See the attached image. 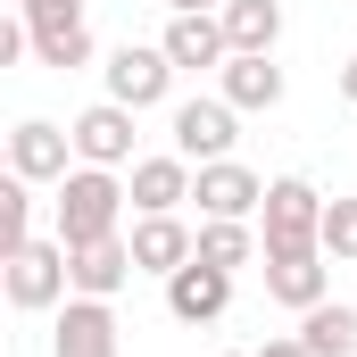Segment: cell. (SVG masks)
Masks as SVG:
<instances>
[{
    "label": "cell",
    "mask_w": 357,
    "mask_h": 357,
    "mask_svg": "<svg viewBox=\"0 0 357 357\" xmlns=\"http://www.w3.org/2000/svg\"><path fill=\"white\" fill-rule=\"evenodd\" d=\"M50 191H59L50 216H59V241H67V250H84V241H116V233H125L133 191L116 183V167H75V175L50 183Z\"/></svg>",
    "instance_id": "6da1fadb"
},
{
    "label": "cell",
    "mask_w": 357,
    "mask_h": 357,
    "mask_svg": "<svg viewBox=\"0 0 357 357\" xmlns=\"http://www.w3.org/2000/svg\"><path fill=\"white\" fill-rule=\"evenodd\" d=\"M258 241L266 250H324V191L307 175H274L258 208Z\"/></svg>",
    "instance_id": "7a4b0ae2"
},
{
    "label": "cell",
    "mask_w": 357,
    "mask_h": 357,
    "mask_svg": "<svg viewBox=\"0 0 357 357\" xmlns=\"http://www.w3.org/2000/svg\"><path fill=\"white\" fill-rule=\"evenodd\" d=\"M241 125V108L225 100V91H208V100H175V116H167V142H175L191 167H216V158H233V133Z\"/></svg>",
    "instance_id": "3957f363"
},
{
    "label": "cell",
    "mask_w": 357,
    "mask_h": 357,
    "mask_svg": "<svg viewBox=\"0 0 357 357\" xmlns=\"http://www.w3.org/2000/svg\"><path fill=\"white\" fill-rule=\"evenodd\" d=\"M67 299H75L67 241H25V250H8V307L42 316V307H67Z\"/></svg>",
    "instance_id": "277c9868"
},
{
    "label": "cell",
    "mask_w": 357,
    "mask_h": 357,
    "mask_svg": "<svg viewBox=\"0 0 357 357\" xmlns=\"http://www.w3.org/2000/svg\"><path fill=\"white\" fill-rule=\"evenodd\" d=\"M100 75H108V100H125V108H158V100L175 91L183 67L167 59V42H116Z\"/></svg>",
    "instance_id": "5b68a950"
},
{
    "label": "cell",
    "mask_w": 357,
    "mask_h": 357,
    "mask_svg": "<svg viewBox=\"0 0 357 357\" xmlns=\"http://www.w3.org/2000/svg\"><path fill=\"white\" fill-rule=\"evenodd\" d=\"M8 175H25V183H67V175H75V133L50 125V116H25V125L8 133Z\"/></svg>",
    "instance_id": "8992f818"
},
{
    "label": "cell",
    "mask_w": 357,
    "mask_h": 357,
    "mask_svg": "<svg viewBox=\"0 0 357 357\" xmlns=\"http://www.w3.org/2000/svg\"><path fill=\"white\" fill-rule=\"evenodd\" d=\"M133 116L142 108H125V100H91L67 125L75 133V167H133Z\"/></svg>",
    "instance_id": "52a82bcc"
},
{
    "label": "cell",
    "mask_w": 357,
    "mask_h": 357,
    "mask_svg": "<svg viewBox=\"0 0 357 357\" xmlns=\"http://www.w3.org/2000/svg\"><path fill=\"white\" fill-rule=\"evenodd\" d=\"M125 349V333H116V307L108 299H67L59 307V324H50V357H116Z\"/></svg>",
    "instance_id": "ba28073f"
},
{
    "label": "cell",
    "mask_w": 357,
    "mask_h": 357,
    "mask_svg": "<svg viewBox=\"0 0 357 357\" xmlns=\"http://www.w3.org/2000/svg\"><path fill=\"white\" fill-rule=\"evenodd\" d=\"M191 183H199V167H191L183 150L133 158V175H125V191H133V216H175L183 199H191Z\"/></svg>",
    "instance_id": "9c48e42d"
},
{
    "label": "cell",
    "mask_w": 357,
    "mask_h": 357,
    "mask_svg": "<svg viewBox=\"0 0 357 357\" xmlns=\"http://www.w3.org/2000/svg\"><path fill=\"white\" fill-rule=\"evenodd\" d=\"M225 307H233V274H225V266L191 258V266L167 274V316H175V324H216Z\"/></svg>",
    "instance_id": "30bf717a"
},
{
    "label": "cell",
    "mask_w": 357,
    "mask_h": 357,
    "mask_svg": "<svg viewBox=\"0 0 357 357\" xmlns=\"http://www.w3.org/2000/svg\"><path fill=\"white\" fill-rule=\"evenodd\" d=\"M266 299L307 316L316 299H333V258L324 250H266Z\"/></svg>",
    "instance_id": "8fae6325"
},
{
    "label": "cell",
    "mask_w": 357,
    "mask_h": 357,
    "mask_svg": "<svg viewBox=\"0 0 357 357\" xmlns=\"http://www.w3.org/2000/svg\"><path fill=\"white\" fill-rule=\"evenodd\" d=\"M191 199H199V216H241V225H258V208H266V183L250 175L241 158H216V167H199Z\"/></svg>",
    "instance_id": "7c38bea8"
},
{
    "label": "cell",
    "mask_w": 357,
    "mask_h": 357,
    "mask_svg": "<svg viewBox=\"0 0 357 357\" xmlns=\"http://www.w3.org/2000/svg\"><path fill=\"white\" fill-rule=\"evenodd\" d=\"M125 241H133V266L158 274V282H167L175 266H191V258H199V233H191L183 216H133V233H125Z\"/></svg>",
    "instance_id": "4fadbf2b"
},
{
    "label": "cell",
    "mask_w": 357,
    "mask_h": 357,
    "mask_svg": "<svg viewBox=\"0 0 357 357\" xmlns=\"http://www.w3.org/2000/svg\"><path fill=\"white\" fill-rule=\"evenodd\" d=\"M216 91H225L241 116H258V108H282V67H274V50H233V59L216 67Z\"/></svg>",
    "instance_id": "5bb4252c"
},
{
    "label": "cell",
    "mask_w": 357,
    "mask_h": 357,
    "mask_svg": "<svg viewBox=\"0 0 357 357\" xmlns=\"http://www.w3.org/2000/svg\"><path fill=\"white\" fill-rule=\"evenodd\" d=\"M33 25V67H91V25H84V0H67V8H50V17H25Z\"/></svg>",
    "instance_id": "9a60e30c"
},
{
    "label": "cell",
    "mask_w": 357,
    "mask_h": 357,
    "mask_svg": "<svg viewBox=\"0 0 357 357\" xmlns=\"http://www.w3.org/2000/svg\"><path fill=\"white\" fill-rule=\"evenodd\" d=\"M67 274H75L84 299H116L142 266H133V241L116 233V241H84V250H67Z\"/></svg>",
    "instance_id": "2e32d148"
},
{
    "label": "cell",
    "mask_w": 357,
    "mask_h": 357,
    "mask_svg": "<svg viewBox=\"0 0 357 357\" xmlns=\"http://www.w3.org/2000/svg\"><path fill=\"white\" fill-rule=\"evenodd\" d=\"M158 42H167V59H175L183 75H199V67H225V59H233V42H225V17H216V8H208V17H167V33H158Z\"/></svg>",
    "instance_id": "e0dca14e"
},
{
    "label": "cell",
    "mask_w": 357,
    "mask_h": 357,
    "mask_svg": "<svg viewBox=\"0 0 357 357\" xmlns=\"http://www.w3.org/2000/svg\"><path fill=\"white\" fill-rule=\"evenodd\" d=\"M299 341L316 357H357V307L349 299H316V307L299 316Z\"/></svg>",
    "instance_id": "ac0fdd59"
},
{
    "label": "cell",
    "mask_w": 357,
    "mask_h": 357,
    "mask_svg": "<svg viewBox=\"0 0 357 357\" xmlns=\"http://www.w3.org/2000/svg\"><path fill=\"white\" fill-rule=\"evenodd\" d=\"M258 250H266V241H258V225H241V216H199V258H208V266L241 274Z\"/></svg>",
    "instance_id": "d6986e66"
},
{
    "label": "cell",
    "mask_w": 357,
    "mask_h": 357,
    "mask_svg": "<svg viewBox=\"0 0 357 357\" xmlns=\"http://www.w3.org/2000/svg\"><path fill=\"white\" fill-rule=\"evenodd\" d=\"M225 42L233 50H274L282 42V0H225Z\"/></svg>",
    "instance_id": "ffe728a7"
},
{
    "label": "cell",
    "mask_w": 357,
    "mask_h": 357,
    "mask_svg": "<svg viewBox=\"0 0 357 357\" xmlns=\"http://www.w3.org/2000/svg\"><path fill=\"white\" fill-rule=\"evenodd\" d=\"M33 241V183L8 175L0 183V250H25Z\"/></svg>",
    "instance_id": "44dd1931"
},
{
    "label": "cell",
    "mask_w": 357,
    "mask_h": 357,
    "mask_svg": "<svg viewBox=\"0 0 357 357\" xmlns=\"http://www.w3.org/2000/svg\"><path fill=\"white\" fill-rule=\"evenodd\" d=\"M324 258H357V199H324Z\"/></svg>",
    "instance_id": "7402d4cb"
},
{
    "label": "cell",
    "mask_w": 357,
    "mask_h": 357,
    "mask_svg": "<svg viewBox=\"0 0 357 357\" xmlns=\"http://www.w3.org/2000/svg\"><path fill=\"white\" fill-rule=\"evenodd\" d=\"M258 357H316V349H307L299 333H274V341H266V349H258Z\"/></svg>",
    "instance_id": "603a6c76"
},
{
    "label": "cell",
    "mask_w": 357,
    "mask_h": 357,
    "mask_svg": "<svg viewBox=\"0 0 357 357\" xmlns=\"http://www.w3.org/2000/svg\"><path fill=\"white\" fill-rule=\"evenodd\" d=\"M208 8H225V0H167V17H208Z\"/></svg>",
    "instance_id": "cb8c5ba5"
},
{
    "label": "cell",
    "mask_w": 357,
    "mask_h": 357,
    "mask_svg": "<svg viewBox=\"0 0 357 357\" xmlns=\"http://www.w3.org/2000/svg\"><path fill=\"white\" fill-rule=\"evenodd\" d=\"M341 100H349V108H357V50H349V59H341Z\"/></svg>",
    "instance_id": "d4e9b609"
},
{
    "label": "cell",
    "mask_w": 357,
    "mask_h": 357,
    "mask_svg": "<svg viewBox=\"0 0 357 357\" xmlns=\"http://www.w3.org/2000/svg\"><path fill=\"white\" fill-rule=\"evenodd\" d=\"M50 8H67V0H17V17H50Z\"/></svg>",
    "instance_id": "484cf974"
},
{
    "label": "cell",
    "mask_w": 357,
    "mask_h": 357,
    "mask_svg": "<svg viewBox=\"0 0 357 357\" xmlns=\"http://www.w3.org/2000/svg\"><path fill=\"white\" fill-rule=\"evenodd\" d=\"M225 357H258V349H225Z\"/></svg>",
    "instance_id": "4316f807"
}]
</instances>
